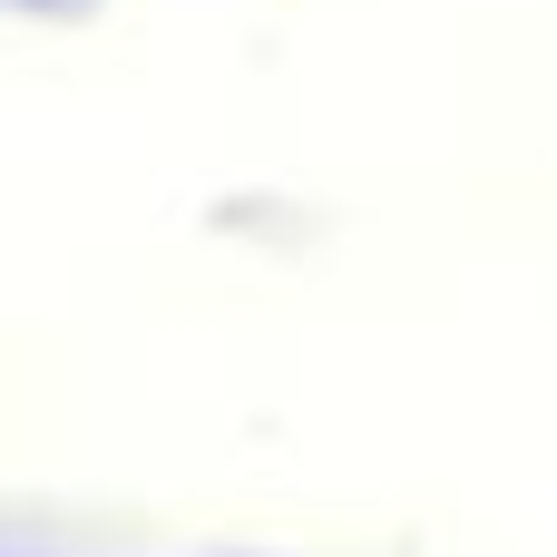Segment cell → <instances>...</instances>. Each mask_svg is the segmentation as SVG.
<instances>
[{
	"label": "cell",
	"mask_w": 557,
	"mask_h": 557,
	"mask_svg": "<svg viewBox=\"0 0 557 557\" xmlns=\"http://www.w3.org/2000/svg\"><path fill=\"white\" fill-rule=\"evenodd\" d=\"M10 10H39V20H69V10H88V0H10Z\"/></svg>",
	"instance_id": "1"
}]
</instances>
